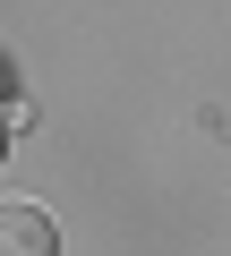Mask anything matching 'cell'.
Returning <instances> with one entry per match:
<instances>
[{
  "instance_id": "cell-2",
  "label": "cell",
  "mask_w": 231,
  "mask_h": 256,
  "mask_svg": "<svg viewBox=\"0 0 231 256\" xmlns=\"http://www.w3.org/2000/svg\"><path fill=\"white\" fill-rule=\"evenodd\" d=\"M0 146H9V120H0Z\"/></svg>"
},
{
  "instance_id": "cell-1",
  "label": "cell",
  "mask_w": 231,
  "mask_h": 256,
  "mask_svg": "<svg viewBox=\"0 0 231 256\" xmlns=\"http://www.w3.org/2000/svg\"><path fill=\"white\" fill-rule=\"evenodd\" d=\"M0 256H60V230L43 205L26 196H0Z\"/></svg>"
}]
</instances>
